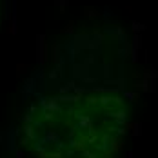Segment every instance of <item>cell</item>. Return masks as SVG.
I'll return each instance as SVG.
<instances>
[{
	"instance_id": "6da1fadb",
	"label": "cell",
	"mask_w": 158,
	"mask_h": 158,
	"mask_svg": "<svg viewBox=\"0 0 158 158\" xmlns=\"http://www.w3.org/2000/svg\"><path fill=\"white\" fill-rule=\"evenodd\" d=\"M71 75L75 80H85L91 75V65H87L85 62H78V64H73L71 67Z\"/></svg>"
},
{
	"instance_id": "7a4b0ae2",
	"label": "cell",
	"mask_w": 158,
	"mask_h": 158,
	"mask_svg": "<svg viewBox=\"0 0 158 158\" xmlns=\"http://www.w3.org/2000/svg\"><path fill=\"white\" fill-rule=\"evenodd\" d=\"M37 58H38L40 65H44V62L47 60V44H45L44 35H38V38H37Z\"/></svg>"
},
{
	"instance_id": "3957f363",
	"label": "cell",
	"mask_w": 158,
	"mask_h": 158,
	"mask_svg": "<svg viewBox=\"0 0 158 158\" xmlns=\"http://www.w3.org/2000/svg\"><path fill=\"white\" fill-rule=\"evenodd\" d=\"M9 153H15L17 149V129L11 125L7 131H6V145H4Z\"/></svg>"
},
{
	"instance_id": "277c9868",
	"label": "cell",
	"mask_w": 158,
	"mask_h": 158,
	"mask_svg": "<svg viewBox=\"0 0 158 158\" xmlns=\"http://www.w3.org/2000/svg\"><path fill=\"white\" fill-rule=\"evenodd\" d=\"M40 142H44L45 145H49V144H57V142H60V136H58V133L57 131H45V136L40 140Z\"/></svg>"
},
{
	"instance_id": "5b68a950",
	"label": "cell",
	"mask_w": 158,
	"mask_h": 158,
	"mask_svg": "<svg viewBox=\"0 0 158 158\" xmlns=\"http://www.w3.org/2000/svg\"><path fill=\"white\" fill-rule=\"evenodd\" d=\"M75 117L78 118V127L80 129H89V127L93 125V120L89 118V117H85V115H82V113H77Z\"/></svg>"
},
{
	"instance_id": "8992f818",
	"label": "cell",
	"mask_w": 158,
	"mask_h": 158,
	"mask_svg": "<svg viewBox=\"0 0 158 158\" xmlns=\"http://www.w3.org/2000/svg\"><path fill=\"white\" fill-rule=\"evenodd\" d=\"M35 84H37V78L26 80V84H24V95H26V97L33 93V89H35Z\"/></svg>"
},
{
	"instance_id": "52a82bcc",
	"label": "cell",
	"mask_w": 158,
	"mask_h": 158,
	"mask_svg": "<svg viewBox=\"0 0 158 158\" xmlns=\"http://www.w3.org/2000/svg\"><path fill=\"white\" fill-rule=\"evenodd\" d=\"M24 135L29 140H37V135H35V125L33 124H26L24 125Z\"/></svg>"
},
{
	"instance_id": "ba28073f",
	"label": "cell",
	"mask_w": 158,
	"mask_h": 158,
	"mask_svg": "<svg viewBox=\"0 0 158 158\" xmlns=\"http://www.w3.org/2000/svg\"><path fill=\"white\" fill-rule=\"evenodd\" d=\"M111 117L117 120V124H125V113L118 111V113H111Z\"/></svg>"
},
{
	"instance_id": "9c48e42d",
	"label": "cell",
	"mask_w": 158,
	"mask_h": 158,
	"mask_svg": "<svg viewBox=\"0 0 158 158\" xmlns=\"http://www.w3.org/2000/svg\"><path fill=\"white\" fill-rule=\"evenodd\" d=\"M80 155H82V158H97V155H95V153H91V151H87V149L80 151Z\"/></svg>"
},
{
	"instance_id": "30bf717a",
	"label": "cell",
	"mask_w": 158,
	"mask_h": 158,
	"mask_svg": "<svg viewBox=\"0 0 158 158\" xmlns=\"http://www.w3.org/2000/svg\"><path fill=\"white\" fill-rule=\"evenodd\" d=\"M67 2H69V0H55V4H57V6L60 7V11H64V9H65Z\"/></svg>"
},
{
	"instance_id": "8fae6325",
	"label": "cell",
	"mask_w": 158,
	"mask_h": 158,
	"mask_svg": "<svg viewBox=\"0 0 158 158\" xmlns=\"http://www.w3.org/2000/svg\"><path fill=\"white\" fill-rule=\"evenodd\" d=\"M24 122H26V124H35L33 115H31V113H26V115H24Z\"/></svg>"
},
{
	"instance_id": "7c38bea8",
	"label": "cell",
	"mask_w": 158,
	"mask_h": 158,
	"mask_svg": "<svg viewBox=\"0 0 158 158\" xmlns=\"http://www.w3.org/2000/svg\"><path fill=\"white\" fill-rule=\"evenodd\" d=\"M84 11H85V15H87V17H97V15H98V13H95V9H93V7H84Z\"/></svg>"
},
{
	"instance_id": "4fadbf2b",
	"label": "cell",
	"mask_w": 158,
	"mask_h": 158,
	"mask_svg": "<svg viewBox=\"0 0 158 158\" xmlns=\"http://www.w3.org/2000/svg\"><path fill=\"white\" fill-rule=\"evenodd\" d=\"M13 155H15V158H26V155H24V151H22L20 147H17V149H15V153H13Z\"/></svg>"
},
{
	"instance_id": "5bb4252c",
	"label": "cell",
	"mask_w": 158,
	"mask_h": 158,
	"mask_svg": "<svg viewBox=\"0 0 158 158\" xmlns=\"http://www.w3.org/2000/svg\"><path fill=\"white\" fill-rule=\"evenodd\" d=\"M87 104H97V102H98V98H95V97H87Z\"/></svg>"
},
{
	"instance_id": "9a60e30c",
	"label": "cell",
	"mask_w": 158,
	"mask_h": 158,
	"mask_svg": "<svg viewBox=\"0 0 158 158\" xmlns=\"http://www.w3.org/2000/svg\"><path fill=\"white\" fill-rule=\"evenodd\" d=\"M73 155H75V149H71V147H69V149L65 151V156H67V158H71Z\"/></svg>"
},
{
	"instance_id": "2e32d148",
	"label": "cell",
	"mask_w": 158,
	"mask_h": 158,
	"mask_svg": "<svg viewBox=\"0 0 158 158\" xmlns=\"http://www.w3.org/2000/svg\"><path fill=\"white\" fill-rule=\"evenodd\" d=\"M35 111H37V105H35V104H31V105H29V113H31V115H33V113H35Z\"/></svg>"
}]
</instances>
